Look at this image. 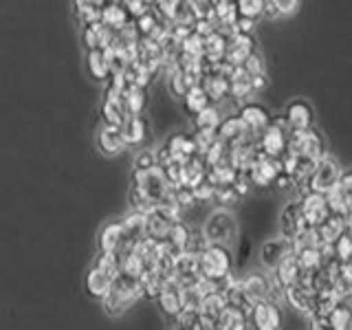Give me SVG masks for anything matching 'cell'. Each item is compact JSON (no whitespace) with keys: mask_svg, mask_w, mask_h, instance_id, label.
<instances>
[{"mask_svg":"<svg viewBox=\"0 0 352 330\" xmlns=\"http://www.w3.org/2000/svg\"><path fill=\"white\" fill-rule=\"evenodd\" d=\"M132 190L139 192L146 201L157 207V205H174V187L165 179L163 170L159 165H154L150 170H135L132 172Z\"/></svg>","mask_w":352,"mask_h":330,"instance_id":"obj_1","label":"cell"},{"mask_svg":"<svg viewBox=\"0 0 352 330\" xmlns=\"http://www.w3.org/2000/svg\"><path fill=\"white\" fill-rule=\"evenodd\" d=\"M231 269H234V258H231L229 247L209 245L198 256V271H201V280L205 282L225 286L231 278Z\"/></svg>","mask_w":352,"mask_h":330,"instance_id":"obj_2","label":"cell"},{"mask_svg":"<svg viewBox=\"0 0 352 330\" xmlns=\"http://www.w3.org/2000/svg\"><path fill=\"white\" fill-rule=\"evenodd\" d=\"M139 295H143L141 293V282H139V278H132V275L119 271V275H117L115 282H113V289H110V293L106 295V300L102 304H104L108 315L117 317V315L124 313L126 308L132 302H135Z\"/></svg>","mask_w":352,"mask_h":330,"instance_id":"obj_3","label":"cell"},{"mask_svg":"<svg viewBox=\"0 0 352 330\" xmlns=\"http://www.w3.org/2000/svg\"><path fill=\"white\" fill-rule=\"evenodd\" d=\"M291 135L293 132L289 130V126H286V121L282 117L273 119V124L258 137L260 154H264V157H269V159H275V161H282L286 157V152H289Z\"/></svg>","mask_w":352,"mask_h":330,"instance_id":"obj_4","label":"cell"},{"mask_svg":"<svg viewBox=\"0 0 352 330\" xmlns=\"http://www.w3.org/2000/svg\"><path fill=\"white\" fill-rule=\"evenodd\" d=\"M203 234L209 245L229 247L238 236V223H236L234 214L227 212V209H216V212L207 216Z\"/></svg>","mask_w":352,"mask_h":330,"instance_id":"obj_5","label":"cell"},{"mask_svg":"<svg viewBox=\"0 0 352 330\" xmlns=\"http://www.w3.org/2000/svg\"><path fill=\"white\" fill-rule=\"evenodd\" d=\"M341 176H344V170H341V165L333 157H324L322 161L315 165L311 179L306 181L308 183L306 190L308 192H315V194L328 196L339 185Z\"/></svg>","mask_w":352,"mask_h":330,"instance_id":"obj_6","label":"cell"},{"mask_svg":"<svg viewBox=\"0 0 352 330\" xmlns=\"http://www.w3.org/2000/svg\"><path fill=\"white\" fill-rule=\"evenodd\" d=\"M297 203H300V212H302L304 223L311 229L322 227L326 220L333 216V207H330L328 196H324V194H315V192L306 190Z\"/></svg>","mask_w":352,"mask_h":330,"instance_id":"obj_7","label":"cell"},{"mask_svg":"<svg viewBox=\"0 0 352 330\" xmlns=\"http://www.w3.org/2000/svg\"><path fill=\"white\" fill-rule=\"evenodd\" d=\"M148 218V238L163 242L165 236L181 223L179 218V209L172 205H157L152 207L150 212L146 214Z\"/></svg>","mask_w":352,"mask_h":330,"instance_id":"obj_8","label":"cell"},{"mask_svg":"<svg viewBox=\"0 0 352 330\" xmlns=\"http://www.w3.org/2000/svg\"><path fill=\"white\" fill-rule=\"evenodd\" d=\"M289 154L295 157H306L313 161H322L326 154V143L322 135H317L315 130H304V132H293L291 141H289Z\"/></svg>","mask_w":352,"mask_h":330,"instance_id":"obj_9","label":"cell"},{"mask_svg":"<svg viewBox=\"0 0 352 330\" xmlns=\"http://www.w3.org/2000/svg\"><path fill=\"white\" fill-rule=\"evenodd\" d=\"M282 326V308L275 300H264L251 306L249 328L251 330H280Z\"/></svg>","mask_w":352,"mask_h":330,"instance_id":"obj_10","label":"cell"},{"mask_svg":"<svg viewBox=\"0 0 352 330\" xmlns=\"http://www.w3.org/2000/svg\"><path fill=\"white\" fill-rule=\"evenodd\" d=\"M295 256V245L293 240L284 238V236H278V238H271L267 240L264 245L260 247V262L264 269L269 271H275L280 267V264H284L289 258Z\"/></svg>","mask_w":352,"mask_h":330,"instance_id":"obj_11","label":"cell"},{"mask_svg":"<svg viewBox=\"0 0 352 330\" xmlns=\"http://www.w3.org/2000/svg\"><path fill=\"white\" fill-rule=\"evenodd\" d=\"M282 119L286 121V126H289L291 132L313 130V124H315V110H313L311 102H306V99L297 97V99H291V102L286 104Z\"/></svg>","mask_w":352,"mask_h":330,"instance_id":"obj_12","label":"cell"},{"mask_svg":"<svg viewBox=\"0 0 352 330\" xmlns=\"http://www.w3.org/2000/svg\"><path fill=\"white\" fill-rule=\"evenodd\" d=\"M245 174L249 176L251 185H258V187L275 185L278 176L282 174V163L275 161V159L264 157V154H260V157L253 161V165H251V168Z\"/></svg>","mask_w":352,"mask_h":330,"instance_id":"obj_13","label":"cell"},{"mask_svg":"<svg viewBox=\"0 0 352 330\" xmlns=\"http://www.w3.org/2000/svg\"><path fill=\"white\" fill-rule=\"evenodd\" d=\"M256 36H238V33H234L227 44V53H225V64L234 66V69H238V66L245 64L253 53H258V47H256Z\"/></svg>","mask_w":352,"mask_h":330,"instance_id":"obj_14","label":"cell"},{"mask_svg":"<svg viewBox=\"0 0 352 330\" xmlns=\"http://www.w3.org/2000/svg\"><path fill=\"white\" fill-rule=\"evenodd\" d=\"M238 117L245 121V126L249 128L251 137H256V141H258V137L262 135V132L273 124V117H271L269 110L264 108L262 104H253V102L242 106Z\"/></svg>","mask_w":352,"mask_h":330,"instance_id":"obj_15","label":"cell"},{"mask_svg":"<svg viewBox=\"0 0 352 330\" xmlns=\"http://www.w3.org/2000/svg\"><path fill=\"white\" fill-rule=\"evenodd\" d=\"M157 302H159L161 311L165 315L179 319L181 313L185 311V289L176 280H170L168 284L163 286V291L157 297Z\"/></svg>","mask_w":352,"mask_h":330,"instance_id":"obj_16","label":"cell"},{"mask_svg":"<svg viewBox=\"0 0 352 330\" xmlns=\"http://www.w3.org/2000/svg\"><path fill=\"white\" fill-rule=\"evenodd\" d=\"M328 201L330 207H333V214H344V216L352 214V168L344 170L339 185L328 194Z\"/></svg>","mask_w":352,"mask_h":330,"instance_id":"obj_17","label":"cell"},{"mask_svg":"<svg viewBox=\"0 0 352 330\" xmlns=\"http://www.w3.org/2000/svg\"><path fill=\"white\" fill-rule=\"evenodd\" d=\"M242 289H245L251 304H258L264 300H273V282L260 271L249 273L247 278H242Z\"/></svg>","mask_w":352,"mask_h":330,"instance_id":"obj_18","label":"cell"},{"mask_svg":"<svg viewBox=\"0 0 352 330\" xmlns=\"http://www.w3.org/2000/svg\"><path fill=\"white\" fill-rule=\"evenodd\" d=\"M128 110L124 104V95L121 93H113V91H106V99L102 104V119H104V126H115L121 128L128 121Z\"/></svg>","mask_w":352,"mask_h":330,"instance_id":"obj_19","label":"cell"},{"mask_svg":"<svg viewBox=\"0 0 352 330\" xmlns=\"http://www.w3.org/2000/svg\"><path fill=\"white\" fill-rule=\"evenodd\" d=\"M115 36H117V33L110 31L102 20L93 22V25H84V31H82V40H84L86 51H104V49H108L110 44L115 42Z\"/></svg>","mask_w":352,"mask_h":330,"instance_id":"obj_20","label":"cell"},{"mask_svg":"<svg viewBox=\"0 0 352 330\" xmlns=\"http://www.w3.org/2000/svg\"><path fill=\"white\" fill-rule=\"evenodd\" d=\"M170 152V157L176 161H190L198 157V146L192 132H176L168 139V143L163 146Z\"/></svg>","mask_w":352,"mask_h":330,"instance_id":"obj_21","label":"cell"},{"mask_svg":"<svg viewBox=\"0 0 352 330\" xmlns=\"http://www.w3.org/2000/svg\"><path fill=\"white\" fill-rule=\"evenodd\" d=\"M280 229H282L280 236L289 238V240H295L297 236L302 234V231L311 229L304 223L302 212H300V203H297V201H291L289 205L282 209V214H280Z\"/></svg>","mask_w":352,"mask_h":330,"instance_id":"obj_22","label":"cell"},{"mask_svg":"<svg viewBox=\"0 0 352 330\" xmlns=\"http://www.w3.org/2000/svg\"><path fill=\"white\" fill-rule=\"evenodd\" d=\"M117 275L113 273H108L104 269H99V267H93L88 269V275H86V293L93 297V300H99V302H104L106 300V295L110 293V289H113V282H115Z\"/></svg>","mask_w":352,"mask_h":330,"instance_id":"obj_23","label":"cell"},{"mask_svg":"<svg viewBox=\"0 0 352 330\" xmlns=\"http://www.w3.org/2000/svg\"><path fill=\"white\" fill-rule=\"evenodd\" d=\"M249 137H251V132L245 126V121H242L238 115L225 117L223 124H220V128H218V139L225 141L231 148H236V146H240V143L249 141Z\"/></svg>","mask_w":352,"mask_h":330,"instance_id":"obj_24","label":"cell"},{"mask_svg":"<svg viewBox=\"0 0 352 330\" xmlns=\"http://www.w3.org/2000/svg\"><path fill=\"white\" fill-rule=\"evenodd\" d=\"M97 247L99 253H119L124 247V225L121 220H113V223H106L99 231L97 238Z\"/></svg>","mask_w":352,"mask_h":330,"instance_id":"obj_25","label":"cell"},{"mask_svg":"<svg viewBox=\"0 0 352 330\" xmlns=\"http://www.w3.org/2000/svg\"><path fill=\"white\" fill-rule=\"evenodd\" d=\"M317 238L322 242V247H335V242L348 231V216L333 214L322 227H317Z\"/></svg>","mask_w":352,"mask_h":330,"instance_id":"obj_26","label":"cell"},{"mask_svg":"<svg viewBox=\"0 0 352 330\" xmlns=\"http://www.w3.org/2000/svg\"><path fill=\"white\" fill-rule=\"evenodd\" d=\"M284 297H286V302H289L293 308H297V311L313 315L315 291H313V286H311V284H304V282L295 284V286H291V289H286V291H284Z\"/></svg>","mask_w":352,"mask_h":330,"instance_id":"obj_27","label":"cell"},{"mask_svg":"<svg viewBox=\"0 0 352 330\" xmlns=\"http://www.w3.org/2000/svg\"><path fill=\"white\" fill-rule=\"evenodd\" d=\"M97 146L106 157H115L121 150L126 148L124 135H121V128L115 126H102V130L97 132Z\"/></svg>","mask_w":352,"mask_h":330,"instance_id":"obj_28","label":"cell"},{"mask_svg":"<svg viewBox=\"0 0 352 330\" xmlns=\"http://www.w3.org/2000/svg\"><path fill=\"white\" fill-rule=\"evenodd\" d=\"M102 22L113 33H121L128 25H132L124 3H106L102 11Z\"/></svg>","mask_w":352,"mask_h":330,"instance_id":"obj_29","label":"cell"},{"mask_svg":"<svg viewBox=\"0 0 352 330\" xmlns=\"http://www.w3.org/2000/svg\"><path fill=\"white\" fill-rule=\"evenodd\" d=\"M121 135H124L126 146H141L148 137V119L146 117H128V121L121 126Z\"/></svg>","mask_w":352,"mask_h":330,"instance_id":"obj_30","label":"cell"},{"mask_svg":"<svg viewBox=\"0 0 352 330\" xmlns=\"http://www.w3.org/2000/svg\"><path fill=\"white\" fill-rule=\"evenodd\" d=\"M86 69L91 73L93 80L104 82L108 80L113 71H110V58H108V51H88L86 53Z\"/></svg>","mask_w":352,"mask_h":330,"instance_id":"obj_31","label":"cell"},{"mask_svg":"<svg viewBox=\"0 0 352 330\" xmlns=\"http://www.w3.org/2000/svg\"><path fill=\"white\" fill-rule=\"evenodd\" d=\"M124 104L130 117H141V113L146 110L148 106V93L146 88L135 86V84H128V88L124 91Z\"/></svg>","mask_w":352,"mask_h":330,"instance_id":"obj_32","label":"cell"},{"mask_svg":"<svg viewBox=\"0 0 352 330\" xmlns=\"http://www.w3.org/2000/svg\"><path fill=\"white\" fill-rule=\"evenodd\" d=\"M209 106H212V99H209V95L205 93L203 86L192 88V91L183 97V108H185V113L190 117H198Z\"/></svg>","mask_w":352,"mask_h":330,"instance_id":"obj_33","label":"cell"},{"mask_svg":"<svg viewBox=\"0 0 352 330\" xmlns=\"http://www.w3.org/2000/svg\"><path fill=\"white\" fill-rule=\"evenodd\" d=\"M216 330H251L249 328V313L227 306V311L218 319Z\"/></svg>","mask_w":352,"mask_h":330,"instance_id":"obj_34","label":"cell"},{"mask_svg":"<svg viewBox=\"0 0 352 330\" xmlns=\"http://www.w3.org/2000/svg\"><path fill=\"white\" fill-rule=\"evenodd\" d=\"M220 124H223V115H220V108L216 104H212L198 117H194V130L201 132H218Z\"/></svg>","mask_w":352,"mask_h":330,"instance_id":"obj_35","label":"cell"},{"mask_svg":"<svg viewBox=\"0 0 352 330\" xmlns=\"http://www.w3.org/2000/svg\"><path fill=\"white\" fill-rule=\"evenodd\" d=\"M326 319L335 330H346V326L350 324V319H352V306L346 300H339L333 311L328 313Z\"/></svg>","mask_w":352,"mask_h":330,"instance_id":"obj_36","label":"cell"},{"mask_svg":"<svg viewBox=\"0 0 352 330\" xmlns=\"http://www.w3.org/2000/svg\"><path fill=\"white\" fill-rule=\"evenodd\" d=\"M104 5H106V3H93V0H80V3H75V11H77V16L82 18L84 25H93V22H99V20H102Z\"/></svg>","mask_w":352,"mask_h":330,"instance_id":"obj_37","label":"cell"},{"mask_svg":"<svg viewBox=\"0 0 352 330\" xmlns=\"http://www.w3.org/2000/svg\"><path fill=\"white\" fill-rule=\"evenodd\" d=\"M236 9H238V18L256 22L264 14V0H238Z\"/></svg>","mask_w":352,"mask_h":330,"instance_id":"obj_38","label":"cell"},{"mask_svg":"<svg viewBox=\"0 0 352 330\" xmlns=\"http://www.w3.org/2000/svg\"><path fill=\"white\" fill-rule=\"evenodd\" d=\"M126 11H128V16L132 22H137L139 18H143L146 14H150L152 11V5L146 3V0H126Z\"/></svg>","mask_w":352,"mask_h":330,"instance_id":"obj_39","label":"cell"},{"mask_svg":"<svg viewBox=\"0 0 352 330\" xmlns=\"http://www.w3.org/2000/svg\"><path fill=\"white\" fill-rule=\"evenodd\" d=\"M238 69L245 71V73L251 77V80H253V77H260V75H264V60H262V55H260V53H253V55H251V58H249L245 64L238 66Z\"/></svg>","mask_w":352,"mask_h":330,"instance_id":"obj_40","label":"cell"},{"mask_svg":"<svg viewBox=\"0 0 352 330\" xmlns=\"http://www.w3.org/2000/svg\"><path fill=\"white\" fill-rule=\"evenodd\" d=\"M154 165H157V154L154 152L143 150L135 159V170H150V168H154Z\"/></svg>","mask_w":352,"mask_h":330,"instance_id":"obj_41","label":"cell"},{"mask_svg":"<svg viewBox=\"0 0 352 330\" xmlns=\"http://www.w3.org/2000/svg\"><path fill=\"white\" fill-rule=\"evenodd\" d=\"M275 7H278V14L282 16H291L300 9V3L297 0H275Z\"/></svg>","mask_w":352,"mask_h":330,"instance_id":"obj_42","label":"cell"},{"mask_svg":"<svg viewBox=\"0 0 352 330\" xmlns=\"http://www.w3.org/2000/svg\"><path fill=\"white\" fill-rule=\"evenodd\" d=\"M308 330H335V328L328 324L326 317H311V326H308Z\"/></svg>","mask_w":352,"mask_h":330,"instance_id":"obj_43","label":"cell"},{"mask_svg":"<svg viewBox=\"0 0 352 330\" xmlns=\"http://www.w3.org/2000/svg\"><path fill=\"white\" fill-rule=\"evenodd\" d=\"M264 18H269V20H275V18H280L278 14V7H275V0H264Z\"/></svg>","mask_w":352,"mask_h":330,"instance_id":"obj_44","label":"cell"},{"mask_svg":"<svg viewBox=\"0 0 352 330\" xmlns=\"http://www.w3.org/2000/svg\"><path fill=\"white\" fill-rule=\"evenodd\" d=\"M348 231H350V236H352V214L348 216Z\"/></svg>","mask_w":352,"mask_h":330,"instance_id":"obj_45","label":"cell"},{"mask_svg":"<svg viewBox=\"0 0 352 330\" xmlns=\"http://www.w3.org/2000/svg\"><path fill=\"white\" fill-rule=\"evenodd\" d=\"M346 330H352V319H350V324L346 326Z\"/></svg>","mask_w":352,"mask_h":330,"instance_id":"obj_46","label":"cell"},{"mask_svg":"<svg viewBox=\"0 0 352 330\" xmlns=\"http://www.w3.org/2000/svg\"><path fill=\"white\" fill-rule=\"evenodd\" d=\"M176 330H185V328H179V326H176Z\"/></svg>","mask_w":352,"mask_h":330,"instance_id":"obj_47","label":"cell"}]
</instances>
